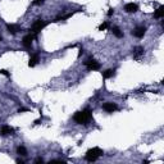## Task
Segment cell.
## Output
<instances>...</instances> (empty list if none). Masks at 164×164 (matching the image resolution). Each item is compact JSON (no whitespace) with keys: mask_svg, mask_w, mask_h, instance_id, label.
<instances>
[{"mask_svg":"<svg viewBox=\"0 0 164 164\" xmlns=\"http://www.w3.org/2000/svg\"><path fill=\"white\" fill-rule=\"evenodd\" d=\"M92 118V114H91V110L90 109H85L82 112H77L73 116V119L76 123L78 124H87Z\"/></svg>","mask_w":164,"mask_h":164,"instance_id":"1","label":"cell"},{"mask_svg":"<svg viewBox=\"0 0 164 164\" xmlns=\"http://www.w3.org/2000/svg\"><path fill=\"white\" fill-rule=\"evenodd\" d=\"M103 154L104 153H103V150L100 149V147H92V149L87 150L86 155H85V159L87 162H95V160L99 159Z\"/></svg>","mask_w":164,"mask_h":164,"instance_id":"2","label":"cell"},{"mask_svg":"<svg viewBox=\"0 0 164 164\" xmlns=\"http://www.w3.org/2000/svg\"><path fill=\"white\" fill-rule=\"evenodd\" d=\"M46 27V22L44 21V19H37L34 25H32V28H31V31H32V34H35V35H37L39 32H41L44 28Z\"/></svg>","mask_w":164,"mask_h":164,"instance_id":"3","label":"cell"},{"mask_svg":"<svg viewBox=\"0 0 164 164\" xmlns=\"http://www.w3.org/2000/svg\"><path fill=\"white\" fill-rule=\"evenodd\" d=\"M85 65L87 67L89 71H97L100 68V63L96 62L95 59H87V61L85 62Z\"/></svg>","mask_w":164,"mask_h":164,"instance_id":"4","label":"cell"},{"mask_svg":"<svg viewBox=\"0 0 164 164\" xmlns=\"http://www.w3.org/2000/svg\"><path fill=\"white\" fill-rule=\"evenodd\" d=\"M35 37H36L35 34H28V35H26V36L23 37V40H22V42H23V46L30 48V46L32 45V41L35 40Z\"/></svg>","mask_w":164,"mask_h":164,"instance_id":"5","label":"cell"},{"mask_svg":"<svg viewBox=\"0 0 164 164\" xmlns=\"http://www.w3.org/2000/svg\"><path fill=\"white\" fill-rule=\"evenodd\" d=\"M124 10L127 13H136L139 10V5L135 4V3H128L124 5Z\"/></svg>","mask_w":164,"mask_h":164,"instance_id":"6","label":"cell"},{"mask_svg":"<svg viewBox=\"0 0 164 164\" xmlns=\"http://www.w3.org/2000/svg\"><path fill=\"white\" fill-rule=\"evenodd\" d=\"M145 32H146L145 27H136V28L132 31V35H133L135 37H137V39H141V37H144Z\"/></svg>","mask_w":164,"mask_h":164,"instance_id":"7","label":"cell"},{"mask_svg":"<svg viewBox=\"0 0 164 164\" xmlns=\"http://www.w3.org/2000/svg\"><path fill=\"white\" fill-rule=\"evenodd\" d=\"M103 109H104L105 112H108V113H113L114 110H117L118 107H117L114 103H105V104L103 105Z\"/></svg>","mask_w":164,"mask_h":164,"instance_id":"8","label":"cell"},{"mask_svg":"<svg viewBox=\"0 0 164 164\" xmlns=\"http://www.w3.org/2000/svg\"><path fill=\"white\" fill-rule=\"evenodd\" d=\"M0 133L2 135H12L14 133V128L13 127H10V126H3L2 130H0Z\"/></svg>","mask_w":164,"mask_h":164,"instance_id":"9","label":"cell"},{"mask_svg":"<svg viewBox=\"0 0 164 164\" xmlns=\"http://www.w3.org/2000/svg\"><path fill=\"white\" fill-rule=\"evenodd\" d=\"M144 48H141V46H136L133 49V58L135 59H139L141 55H144Z\"/></svg>","mask_w":164,"mask_h":164,"instance_id":"10","label":"cell"},{"mask_svg":"<svg viewBox=\"0 0 164 164\" xmlns=\"http://www.w3.org/2000/svg\"><path fill=\"white\" fill-rule=\"evenodd\" d=\"M7 27H8V31L10 32V34H13V35L17 34L18 31H21V27L18 25H8Z\"/></svg>","mask_w":164,"mask_h":164,"instance_id":"11","label":"cell"},{"mask_svg":"<svg viewBox=\"0 0 164 164\" xmlns=\"http://www.w3.org/2000/svg\"><path fill=\"white\" fill-rule=\"evenodd\" d=\"M37 62H39V55H37V54H34V55L30 58L28 65H30V67H35V65L37 64Z\"/></svg>","mask_w":164,"mask_h":164,"instance_id":"12","label":"cell"},{"mask_svg":"<svg viewBox=\"0 0 164 164\" xmlns=\"http://www.w3.org/2000/svg\"><path fill=\"white\" fill-rule=\"evenodd\" d=\"M163 15H164V7H163V5H160V7L156 9V12L154 13V17L155 18H162Z\"/></svg>","mask_w":164,"mask_h":164,"instance_id":"13","label":"cell"},{"mask_svg":"<svg viewBox=\"0 0 164 164\" xmlns=\"http://www.w3.org/2000/svg\"><path fill=\"white\" fill-rule=\"evenodd\" d=\"M112 31H113V34H114V36H116V37H118V39H121V37H123V32H122L121 30H119V28H118V27H117V26H114Z\"/></svg>","mask_w":164,"mask_h":164,"instance_id":"14","label":"cell"},{"mask_svg":"<svg viewBox=\"0 0 164 164\" xmlns=\"http://www.w3.org/2000/svg\"><path fill=\"white\" fill-rule=\"evenodd\" d=\"M114 72H116L114 69H107L105 72L103 73V77L105 78V80H107V78H110V77H113V76H114Z\"/></svg>","mask_w":164,"mask_h":164,"instance_id":"15","label":"cell"},{"mask_svg":"<svg viewBox=\"0 0 164 164\" xmlns=\"http://www.w3.org/2000/svg\"><path fill=\"white\" fill-rule=\"evenodd\" d=\"M17 153L19 155H27V150H26V147L25 146H18V149H17Z\"/></svg>","mask_w":164,"mask_h":164,"instance_id":"16","label":"cell"},{"mask_svg":"<svg viewBox=\"0 0 164 164\" xmlns=\"http://www.w3.org/2000/svg\"><path fill=\"white\" fill-rule=\"evenodd\" d=\"M109 27V23L108 22H104V23H101L100 26H99V31H104V30H107Z\"/></svg>","mask_w":164,"mask_h":164,"instance_id":"17","label":"cell"},{"mask_svg":"<svg viewBox=\"0 0 164 164\" xmlns=\"http://www.w3.org/2000/svg\"><path fill=\"white\" fill-rule=\"evenodd\" d=\"M44 2H45V0H34V4L35 5H41Z\"/></svg>","mask_w":164,"mask_h":164,"instance_id":"18","label":"cell"},{"mask_svg":"<svg viewBox=\"0 0 164 164\" xmlns=\"http://www.w3.org/2000/svg\"><path fill=\"white\" fill-rule=\"evenodd\" d=\"M113 13H114V9H113V8H109V12H108V15H109V17H110Z\"/></svg>","mask_w":164,"mask_h":164,"instance_id":"19","label":"cell"},{"mask_svg":"<svg viewBox=\"0 0 164 164\" xmlns=\"http://www.w3.org/2000/svg\"><path fill=\"white\" fill-rule=\"evenodd\" d=\"M0 73H2V74H4V76H9V73L7 72V71H5V69H2V71H0Z\"/></svg>","mask_w":164,"mask_h":164,"instance_id":"20","label":"cell"},{"mask_svg":"<svg viewBox=\"0 0 164 164\" xmlns=\"http://www.w3.org/2000/svg\"><path fill=\"white\" fill-rule=\"evenodd\" d=\"M42 162H44V160L41 159V158H39V159H36V163H42Z\"/></svg>","mask_w":164,"mask_h":164,"instance_id":"21","label":"cell"},{"mask_svg":"<svg viewBox=\"0 0 164 164\" xmlns=\"http://www.w3.org/2000/svg\"><path fill=\"white\" fill-rule=\"evenodd\" d=\"M15 162H17V163H19V164H23V160H22V159H17Z\"/></svg>","mask_w":164,"mask_h":164,"instance_id":"22","label":"cell"},{"mask_svg":"<svg viewBox=\"0 0 164 164\" xmlns=\"http://www.w3.org/2000/svg\"><path fill=\"white\" fill-rule=\"evenodd\" d=\"M0 41H2V36H0Z\"/></svg>","mask_w":164,"mask_h":164,"instance_id":"23","label":"cell"}]
</instances>
